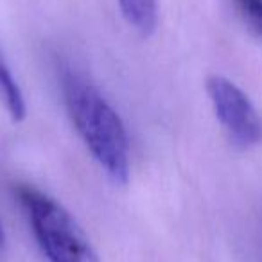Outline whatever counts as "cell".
<instances>
[{"mask_svg":"<svg viewBox=\"0 0 262 262\" xmlns=\"http://www.w3.org/2000/svg\"><path fill=\"white\" fill-rule=\"evenodd\" d=\"M63 101L72 126L94 160L113 183L129 180V140L126 126L102 92L84 76H63Z\"/></svg>","mask_w":262,"mask_h":262,"instance_id":"obj_1","label":"cell"},{"mask_svg":"<svg viewBox=\"0 0 262 262\" xmlns=\"http://www.w3.org/2000/svg\"><path fill=\"white\" fill-rule=\"evenodd\" d=\"M15 194L49 262H99L94 244L61 203L27 183H20Z\"/></svg>","mask_w":262,"mask_h":262,"instance_id":"obj_2","label":"cell"},{"mask_svg":"<svg viewBox=\"0 0 262 262\" xmlns=\"http://www.w3.org/2000/svg\"><path fill=\"white\" fill-rule=\"evenodd\" d=\"M205 86L215 119L230 142L241 149L262 144V117L251 99L233 81L217 74L208 76Z\"/></svg>","mask_w":262,"mask_h":262,"instance_id":"obj_3","label":"cell"},{"mask_svg":"<svg viewBox=\"0 0 262 262\" xmlns=\"http://www.w3.org/2000/svg\"><path fill=\"white\" fill-rule=\"evenodd\" d=\"M120 15L133 31L144 38H149L158 27L157 0H117Z\"/></svg>","mask_w":262,"mask_h":262,"instance_id":"obj_4","label":"cell"},{"mask_svg":"<svg viewBox=\"0 0 262 262\" xmlns=\"http://www.w3.org/2000/svg\"><path fill=\"white\" fill-rule=\"evenodd\" d=\"M0 95L4 99L6 108H8L11 119L15 122H22L27 115L26 99H24L22 90H20L16 79L13 77L11 69L8 67L2 54H0Z\"/></svg>","mask_w":262,"mask_h":262,"instance_id":"obj_5","label":"cell"},{"mask_svg":"<svg viewBox=\"0 0 262 262\" xmlns=\"http://www.w3.org/2000/svg\"><path fill=\"white\" fill-rule=\"evenodd\" d=\"M246 26L262 41V0H230Z\"/></svg>","mask_w":262,"mask_h":262,"instance_id":"obj_6","label":"cell"},{"mask_svg":"<svg viewBox=\"0 0 262 262\" xmlns=\"http://www.w3.org/2000/svg\"><path fill=\"white\" fill-rule=\"evenodd\" d=\"M6 246V235H4V228H2V223H0V253L4 251Z\"/></svg>","mask_w":262,"mask_h":262,"instance_id":"obj_7","label":"cell"}]
</instances>
